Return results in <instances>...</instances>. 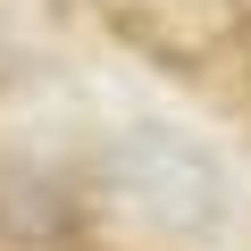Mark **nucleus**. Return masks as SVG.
I'll return each instance as SVG.
<instances>
[{
    "label": "nucleus",
    "instance_id": "f257e3e1",
    "mask_svg": "<svg viewBox=\"0 0 251 251\" xmlns=\"http://www.w3.org/2000/svg\"><path fill=\"white\" fill-rule=\"evenodd\" d=\"M100 176H109V193L134 218H151L168 234H209L226 218V168L193 134H176V126H134V134L109 151Z\"/></svg>",
    "mask_w": 251,
    "mask_h": 251
}]
</instances>
